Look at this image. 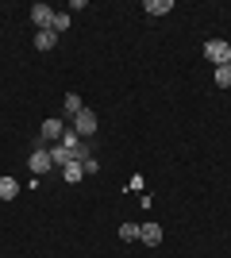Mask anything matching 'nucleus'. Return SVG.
<instances>
[{"label": "nucleus", "mask_w": 231, "mask_h": 258, "mask_svg": "<svg viewBox=\"0 0 231 258\" xmlns=\"http://www.w3.org/2000/svg\"><path fill=\"white\" fill-rule=\"evenodd\" d=\"M204 58H208L212 66H227V62H231V43H223V39L204 43Z\"/></svg>", "instance_id": "1"}, {"label": "nucleus", "mask_w": 231, "mask_h": 258, "mask_svg": "<svg viewBox=\"0 0 231 258\" xmlns=\"http://www.w3.org/2000/svg\"><path fill=\"white\" fill-rule=\"evenodd\" d=\"M97 127H100L97 112H89V108H81V112L73 116V131H77V135H97Z\"/></svg>", "instance_id": "2"}, {"label": "nucleus", "mask_w": 231, "mask_h": 258, "mask_svg": "<svg viewBox=\"0 0 231 258\" xmlns=\"http://www.w3.org/2000/svg\"><path fill=\"white\" fill-rule=\"evenodd\" d=\"M31 23L39 31H50V23H54V8L50 4H31Z\"/></svg>", "instance_id": "3"}, {"label": "nucleus", "mask_w": 231, "mask_h": 258, "mask_svg": "<svg viewBox=\"0 0 231 258\" xmlns=\"http://www.w3.org/2000/svg\"><path fill=\"white\" fill-rule=\"evenodd\" d=\"M50 166H54V162H50V151H46V147H35V151H31V170L35 173H46Z\"/></svg>", "instance_id": "4"}, {"label": "nucleus", "mask_w": 231, "mask_h": 258, "mask_svg": "<svg viewBox=\"0 0 231 258\" xmlns=\"http://www.w3.org/2000/svg\"><path fill=\"white\" fill-rule=\"evenodd\" d=\"M139 243L158 247V243H162V227H158V224H143V227H139Z\"/></svg>", "instance_id": "5"}, {"label": "nucleus", "mask_w": 231, "mask_h": 258, "mask_svg": "<svg viewBox=\"0 0 231 258\" xmlns=\"http://www.w3.org/2000/svg\"><path fill=\"white\" fill-rule=\"evenodd\" d=\"M20 197V181L16 177H0V201H16Z\"/></svg>", "instance_id": "6"}, {"label": "nucleus", "mask_w": 231, "mask_h": 258, "mask_svg": "<svg viewBox=\"0 0 231 258\" xmlns=\"http://www.w3.org/2000/svg\"><path fill=\"white\" fill-rule=\"evenodd\" d=\"M143 8L146 16H166V12H174V0H146Z\"/></svg>", "instance_id": "7"}, {"label": "nucleus", "mask_w": 231, "mask_h": 258, "mask_svg": "<svg viewBox=\"0 0 231 258\" xmlns=\"http://www.w3.org/2000/svg\"><path fill=\"white\" fill-rule=\"evenodd\" d=\"M62 177H66L69 185H77V181H81V177H85V162H69L66 170H62Z\"/></svg>", "instance_id": "8"}, {"label": "nucleus", "mask_w": 231, "mask_h": 258, "mask_svg": "<svg viewBox=\"0 0 231 258\" xmlns=\"http://www.w3.org/2000/svg\"><path fill=\"white\" fill-rule=\"evenodd\" d=\"M50 162H54V166H62V170H66L69 162H73V154H69L66 147H62V143H54V151H50Z\"/></svg>", "instance_id": "9"}, {"label": "nucleus", "mask_w": 231, "mask_h": 258, "mask_svg": "<svg viewBox=\"0 0 231 258\" xmlns=\"http://www.w3.org/2000/svg\"><path fill=\"white\" fill-rule=\"evenodd\" d=\"M62 131H66L62 119H46V123H43V139H62Z\"/></svg>", "instance_id": "10"}, {"label": "nucleus", "mask_w": 231, "mask_h": 258, "mask_svg": "<svg viewBox=\"0 0 231 258\" xmlns=\"http://www.w3.org/2000/svg\"><path fill=\"white\" fill-rule=\"evenodd\" d=\"M54 43H58L54 31H39L35 35V46H39V50H54Z\"/></svg>", "instance_id": "11"}, {"label": "nucleus", "mask_w": 231, "mask_h": 258, "mask_svg": "<svg viewBox=\"0 0 231 258\" xmlns=\"http://www.w3.org/2000/svg\"><path fill=\"white\" fill-rule=\"evenodd\" d=\"M216 85H220V89L231 85V62L227 66H216Z\"/></svg>", "instance_id": "12"}, {"label": "nucleus", "mask_w": 231, "mask_h": 258, "mask_svg": "<svg viewBox=\"0 0 231 258\" xmlns=\"http://www.w3.org/2000/svg\"><path fill=\"white\" fill-rule=\"evenodd\" d=\"M66 27H69V16H66V12H54V23H50V31H54V35H62Z\"/></svg>", "instance_id": "13"}, {"label": "nucleus", "mask_w": 231, "mask_h": 258, "mask_svg": "<svg viewBox=\"0 0 231 258\" xmlns=\"http://www.w3.org/2000/svg\"><path fill=\"white\" fill-rule=\"evenodd\" d=\"M120 239H123V243H135V239H139V224H123L120 227Z\"/></svg>", "instance_id": "14"}, {"label": "nucleus", "mask_w": 231, "mask_h": 258, "mask_svg": "<svg viewBox=\"0 0 231 258\" xmlns=\"http://www.w3.org/2000/svg\"><path fill=\"white\" fill-rule=\"evenodd\" d=\"M81 108H85V104H81V97H77V93H66V112H69V116H77Z\"/></svg>", "instance_id": "15"}]
</instances>
